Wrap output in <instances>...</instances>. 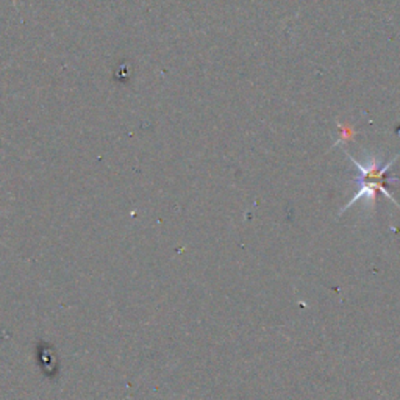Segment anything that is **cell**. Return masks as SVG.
<instances>
[{"label": "cell", "mask_w": 400, "mask_h": 400, "mask_svg": "<svg viewBox=\"0 0 400 400\" xmlns=\"http://www.w3.org/2000/svg\"><path fill=\"white\" fill-rule=\"evenodd\" d=\"M399 156H400V154L397 156H394V158H392V160H389L387 164H385V166H382V164L378 163V160L375 158V156H370L366 164H361L360 161H356L352 155H349V158H350V161L355 164V168L360 170V183L374 185V187L378 191H380L382 194H385L389 200H392V202L396 204V206H399V208H400V204L394 199V196H392L391 192L387 189V187H385V183L388 182L387 180V173L391 169L392 164L397 161Z\"/></svg>", "instance_id": "6da1fadb"}]
</instances>
